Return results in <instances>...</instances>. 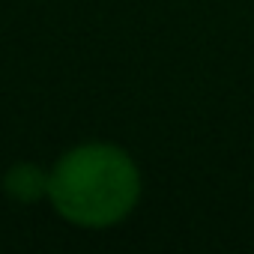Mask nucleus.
Wrapping results in <instances>:
<instances>
[{
	"mask_svg": "<svg viewBox=\"0 0 254 254\" xmlns=\"http://www.w3.org/2000/svg\"><path fill=\"white\" fill-rule=\"evenodd\" d=\"M141 197V171L117 144H81L63 153L48 180V200L60 218L78 227H111Z\"/></svg>",
	"mask_w": 254,
	"mask_h": 254,
	"instance_id": "1",
	"label": "nucleus"
},
{
	"mask_svg": "<svg viewBox=\"0 0 254 254\" xmlns=\"http://www.w3.org/2000/svg\"><path fill=\"white\" fill-rule=\"evenodd\" d=\"M48 180L51 171H42L33 162H18L3 177V191L15 203H36L39 197H48Z\"/></svg>",
	"mask_w": 254,
	"mask_h": 254,
	"instance_id": "2",
	"label": "nucleus"
}]
</instances>
